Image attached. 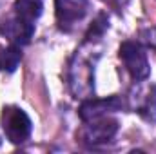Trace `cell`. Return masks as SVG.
Masks as SVG:
<instances>
[{
	"mask_svg": "<svg viewBox=\"0 0 156 154\" xmlns=\"http://www.w3.org/2000/svg\"><path fill=\"white\" fill-rule=\"evenodd\" d=\"M89 2L87 0H55L56 20L60 27H69L75 22L82 20L87 13Z\"/></svg>",
	"mask_w": 156,
	"mask_h": 154,
	"instance_id": "8992f818",
	"label": "cell"
},
{
	"mask_svg": "<svg viewBox=\"0 0 156 154\" xmlns=\"http://www.w3.org/2000/svg\"><path fill=\"white\" fill-rule=\"evenodd\" d=\"M22 60V53L20 49L13 44L11 47H5L0 51V71L4 73H15L18 64Z\"/></svg>",
	"mask_w": 156,
	"mask_h": 154,
	"instance_id": "ba28073f",
	"label": "cell"
},
{
	"mask_svg": "<svg viewBox=\"0 0 156 154\" xmlns=\"http://www.w3.org/2000/svg\"><path fill=\"white\" fill-rule=\"evenodd\" d=\"M123 107L122 100L118 96H109V98H93V100H85L80 109H78V114L80 118L87 123V121H93V120H98V118H104L109 113H115L120 111Z\"/></svg>",
	"mask_w": 156,
	"mask_h": 154,
	"instance_id": "277c9868",
	"label": "cell"
},
{
	"mask_svg": "<svg viewBox=\"0 0 156 154\" xmlns=\"http://www.w3.org/2000/svg\"><path fill=\"white\" fill-rule=\"evenodd\" d=\"M120 58L125 65V69L129 71V75L133 80H145L151 73L149 62H147V54L144 51V47L138 42H123L120 45Z\"/></svg>",
	"mask_w": 156,
	"mask_h": 154,
	"instance_id": "6da1fadb",
	"label": "cell"
},
{
	"mask_svg": "<svg viewBox=\"0 0 156 154\" xmlns=\"http://www.w3.org/2000/svg\"><path fill=\"white\" fill-rule=\"evenodd\" d=\"M142 40H144L147 45L156 47V27H151V29L142 31Z\"/></svg>",
	"mask_w": 156,
	"mask_h": 154,
	"instance_id": "30bf717a",
	"label": "cell"
},
{
	"mask_svg": "<svg viewBox=\"0 0 156 154\" xmlns=\"http://www.w3.org/2000/svg\"><path fill=\"white\" fill-rule=\"evenodd\" d=\"M107 29V16L105 15H100L98 20H94V24L91 26L89 33H87V40H93L96 37H102V33Z\"/></svg>",
	"mask_w": 156,
	"mask_h": 154,
	"instance_id": "9c48e42d",
	"label": "cell"
},
{
	"mask_svg": "<svg viewBox=\"0 0 156 154\" xmlns=\"http://www.w3.org/2000/svg\"><path fill=\"white\" fill-rule=\"evenodd\" d=\"M42 0H15V13L27 22H33L42 15Z\"/></svg>",
	"mask_w": 156,
	"mask_h": 154,
	"instance_id": "52a82bcc",
	"label": "cell"
},
{
	"mask_svg": "<svg viewBox=\"0 0 156 154\" xmlns=\"http://www.w3.org/2000/svg\"><path fill=\"white\" fill-rule=\"evenodd\" d=\"M2 125L5 131V136L13 143H24L31 134V120L20 107L9 105L4 107L2 113Z\"/></svg>",
	"mask_w": 156,
	"mask_h": 154,
	"instance_id": "7a4b0ae2",
	"label": "cell"
},
{
	"mask_svg": "<svg viewBox=\"0 0 156 154\" xmlns=\"http://www.w3.org/2000/svg\"><path fill=\"white\" fill-rule=\"evenodd\" d=\"M0 33L15 45H26L31 42V37L35 33V24L24 20L15 13L13 16H7L5 20H2Z\"/></svg>",
	"mask_w": 156,
	"mask_h": 154,
	"instance_id": "3957f363",
	"label": "cell"
},
{
	"mask_svg": "<svg viewBox=\"0 0 156 154\" xmlns=\"http://www.w3.org/2000/svg\"><path fill=\"white\" fill-rule=\"evenodd\" d=\"M87 123L89 125H85V129L82 131V138L89 145H100V143L109 142L118 131V121L107 116L87 121Z\"/></svg>",
	"mask_w": 156,
	"mask_h": 154,
	"instance_id": "5b68a950",
	"label": "cell"
}]
</instances>
